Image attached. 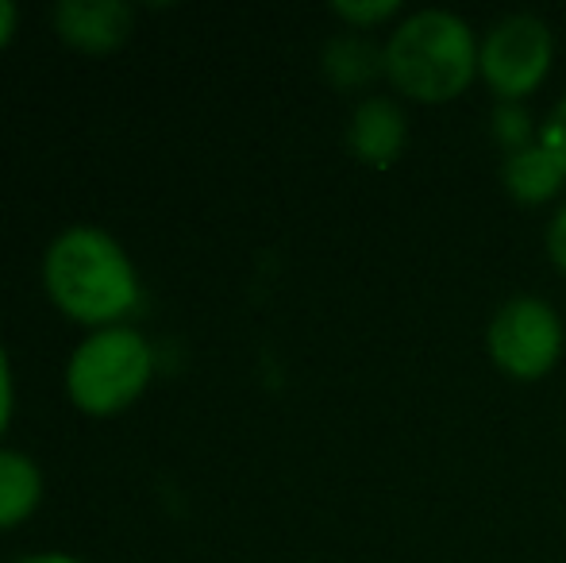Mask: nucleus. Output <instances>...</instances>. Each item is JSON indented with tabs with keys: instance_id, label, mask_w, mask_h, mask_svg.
I'll list each match as a JSON object with an SVG mask.
<instances>
[{
	"instance_id": "nucleus-15",
	"label": "nucleus",
	"mask_w": 566,
	"mask_h": 563,
	"mask_svg": "<svg viewBox=\"0 0 566 563\" xmlns=\"http://www.w3.org/2000/svg\"><path fill=\"white\" fill-rule=\"evenodd\" d=\"M8 414H12V378H8V359L0 347V428L8 425Z\"/></svg>"
},
{
	"instance_id": "nucleus-8",
	"label": "nucleus",
	"mask_w": 566,
	"mask_h": 563,
	"mask_svg": "<svg viewBox=\"0 0 566 563\" xmlns=\"http://www.w3.org/2000/svg\"><path fill=\"white\" fill-rule=\"evenodd\" d=\"M39 494H43V479L39 467L28 456L15 451H0V529L23 521L35 510Z\"/></svg>"
},
{
	"instance_id": "nucleus-11",
	"label": "nucleus",
	"mask_w": 566,
	"mask_h": 563,
	"mask_svg": "<svg viewBox=\"0 0 566 563\" xmlns=\"http://www.w3.org/2000/svg\"><path fill=\"white\" fill-rule=\"evenodd\" d=\"M544 147L555 155V163L566 170V101L559 108H555V116L547 121V128H544Z\"/></svg>"
},
{
	"instance_id": "nucleus-5",
	"label": "nucleus",
	"mask_w": 566,
	"mask_h": 563,
	"mask_svg": "<svg viewBox=\"0 0 566 563\" xmlns=\"http://www.w3.org/2000/svg\"><path fill=\"white\" fill-rule=\"evenodd\" d=\"M547 62H552V35L532 15L497 23L482 51V70L501 97H521L536 90L547 74Z\"/></svg>"
},
{
	"instance_id": "nucleus-14",
	"label": "nucleus",
	"mask_w": 566,
	"mask_h": 563,
	"mask_svg": "<svg viewBox=\"0 0 566 563\" xmlns=\"http://www.w3.org/2000/svg\"><path fill=\"white\" fill-rule=\"evenodd\" d=\"M547 243H552V259L566 271V209L555 217V225H552V236H547Z\"/></svg>"
},
{
	"instance_id": "nucleus-3",
	"label": "nucleus",
	"mask_w": 566,
	"mask_h": 563,
	"mask_svg": "<svg viewBox=\"0 0 566 563\" xmlns=\"http://www.w3.org/2000/svg\"><path fill=\"white\" fill-rule=\"evenodd\" d=\"M150 378V347L132 329H105L74 352L66 371L70 398L85 414H116L143 394Z\"/></svg>"
},
{
	"instance_id": "nucleus-13",
	"label": "nucleus",
	"mask_w": 566,
	"mask_h": 563,
	"mask_svg": "<svg viewBox=\"0 0 566 563\" xmlns=\"http://www.w3.org/2000/svg\"><path fill=\"white\" fill-rule=\"evenodd\" d=\"M497 132H501V139L521 143L524 136H528V128H524V113H516V108L501 113V116H497Z\"/></svg>"
},
{
	"instance_id": "nucleus-2",
	"label": "nucleus",
	"mask_w": 566,
	"mask_h": 563,
	"mask_svg": "<svg viewBox=\"0 0 566 563\" xmlns=\"http://www.w3.org/2000/svg\"><path fill=\"white\" fill-rule=\"evenodd\" d=\"M386 70L409 97L451 101L474 74V39L448 12H420L394 35Z\"/></svg>"
},
{
	"instance_id": "nucleus-7",
	"label": "nucleus",
	"mask_w": 566,
	"mask_h": 563,
	"mask_svg": "<svg viewBox=\"0 0 566 563\" xmlns=\"http://www.w3.org/2000/svg\"><path fill=\"white\" fill-rule=\"evenodd\" d=\"M405 143V121L389 101H366L350 124V147L366 163L386 166Z\"/></svg>"
},
{
	"instance_id": "nucleus-6",
	"label": "nucleus",
	"mask_w": 566,
	"mask_h": 563,
	"mask_svg": "<svg viewBox=\"0 0 566 563\" xmlns=\"http://www.w3.org/2000/svg\"><path fill=\"white\" fill-rule=\"evenodd\" d=\"M54 23L82 51H113L132 31V8L124 0H62Z\"/></svg>"
},
{
	"instance_id": "nucleus-12",
	"label": "nucleus",
	"mask_w": 566,
	"mask_h": 563,
	"mask_svg": "<svg viewBox=\"0 0 566 563\" xmlns=\"http://www.w3.org/2000/svg\"><path fill=\"white\" fill-rule=\"evenodd\" d=\"M394 0H386V4H336L339 15H347V20H381V15L394 12Z\"/></svg>"
},
{
	"instance_id": "nucleus-16",
	"label": "nucleus",
	"mask_w": 566,
	"mask_h": 563,
	"mask_svg": "<svg viewBox=\"0 0 566 563\" xmlns=\"http://www.w3.org/2000/svg\"><path fill=\"white\" fill-rule=\"evenodd\" d=\"M15 31V4H8V0H0V46L12 39Z\"/></svg>"
},
{
	"instance_id": "nucleus-17",
	"label": "nucleus",
	"mask_w": 566,
	"mask_h": 563,
	"mask_svg": "<svg viewBox=\"0 0 566 563\" xmlns=\"http://www.w3.org/2000/svg\"><path fill=\"white\" fill-rule=\"evenodd\" d=\"M23 563H77L70 556H35V560H23Z\"/></svg>"
},
{
	"instance_id": "nucleus-10",
	"label": "nucleus",
	"mask_w": 566,
	"mask_h": 563,
	"mask_svg": "<svg viewBox=\"0 0 566 563\" xmlns=\"http://www.w3.org/2000/svg\"><path fill=\"white\" fill-rule=\"evenodd\" d=\"M378 70V54L370 51L358 39H339V43L328 46V74L336 77L339 85H358Z\"/></svg>"
},
{
	"instance_id": "nucleus-4",
	"label": "nucleus",
	"mask_w": 566,
	"mask_h": 563,
	"mask_svg": "<svg viewBox=\"0 0 566 563\" xmlns=\"http://www.w3.org/2000/svg\"><path fill=\"white\" fill-rule=\"evenodd\" d=\"M490 352L513 378H539L563 352V329L555 313L536 298H516L493 316Z\"/></svg>"
},
{
	"instance_id": "nucleus-1",
	"label": "nucleus",
	"mask_w": 566,
	"mask_h": 563,
	"mask_svg": "<svg viewBox=\"0 0 566 563\" xmlns=\"http://www.w3.org/2000/svg\"><path fill=\"white\" fill-rule=\"evenodd\" d=\"M43 279L51 298L85 324L124 316L139 301V282L124 248L101 228H70L46 251Z\"/></svg>"
},
{
	"instance_id": "nucleus-9",
	"label": "nucleus",
	"mask_w": 566,
	"mask_h": 563,
	"mask_svg": "<svg viewBox=\"0 0 566 563\" xmlns=\"http://www.w3.org/2000/svg\"><path fill=\"white\" fill-rule=\"evenodd\" d=\"M563 174L566 170L555 163V155L547 147L516 150L505 166L509 189H513V197H521V201H544V197H552L555 189H559Z\"/></svg>"
}]
</instances>
